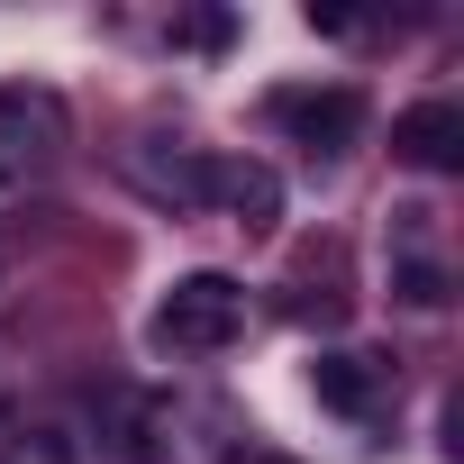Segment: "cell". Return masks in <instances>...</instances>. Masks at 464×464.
<instances>
[{
    "instance_id": "3",
    "label": "cell",
    "mask_w": 464,
    "mask_h": 464,
    "mask_svg": "<svg viewBox=\"0 0 464 464\" xmlns=\"http://www.w3.org/2000/svg\"><path fill=\"white\" fill-rule=\"evenodd\" d=\"M64 155V101L46 82H0V182H28Z\"/></svg>"
},
{
    "instance_id": "12",
    "label": "cell",
    "mask_w": 464,
    "mask_h": 464,
    "mask_svg": "<svg viewBox=\"0 0 464 464\" xmlns=\"http://www.w3.org/2000/svg\"><path fill=\"white\" fill-rule=\"evenodd\" d=\"M0 419H10V382H0Z\"/></svg>"
},
{
    "instance_id": "5",
    "label": "cell",
    "mask_w": 464,
    "mask_h": 464,
    "mask_svg": "<svg viewBox=\"0 0 464 464\" xmlns=\"http://www.w3.org/2000/svg\"><path fill=\"white\" fill-rule=\"evenodd\" d=\"M392 155L419 164V173H455V164H464V110H455V101H419V110H401Z\"/></svg>"
},
{
    "instance_id": "1",
    "label": "cell",
    "mask_w": 464,
    "mask_h": 464,
    "mask_svg": "<svg viewBox=\"0 0 464 464\" xmlns=\"http://www.w3.org/2000/svg\"><path fill=\"white\" fill-rule=\"evenodd\" d=\"M237 328H246V283H227V274H182L146 319L155 355H218V346H237Z\"/></svg>"
},
{
    "instance_id": "7",
    "label": "cell",
    "mask_w": 464,
    "mask_h": 464,
    "mask_svg": "<svg viewBox=\"0 0 464 464\" xmlns=\"http://www.w3.org/2000/svg\"><path fill=\"white\" fill-rule=\"evenodd\" d=\"M310 392H319V410H337V419H373V410H382V373H373V355H355V346H328V355L310 364Z\"/></svg>"
},
{
    "instance_id": "6",
    "label": "cell",
    "mask_w": 464,
    "mask_h": 464,
    "mask_svg": "<svg viewBox=\"0 0 464 464\" xmlns=\"http://www.w3.org/2000/svg\"><path fill=\"white\" fill-rule=\"evenodd\" d=\"M128 173H137V191L146 200H173V209H191V200H209V182H218V164L209 155H191V146H137L128 155Z\"/></svg>"
},
{
    "instance_id": "11",
    "label": "cell",
    "mask_w": 464,
    "mask_h": 464,
    "mask_svg": "<svg viewBox=\"0 0 464 464\" xmlns=\"http://www.w3.org/2000/svg\"><path fill=\"white\" fill-rule=\"evenodd\" d=\"M182 46H227V10H209V19H182Z\"/></svg>"
},
{
    "instance_id": "2",
    "label": "cell",
    "mask_w": 464,
    "mask_h": 464,
    "mask_svg": "<svg viewBox=\"0 0 464 464\" xmlns=\"http://www.w3.org/2000/svg\"><path fill=\"white\" fill-rule=\"evenodd\" d=\"M246 419L218 410V401H155L137 419V464H246Z\"/></svg>"
},
{
    "instance_id": "9",
    "label": "cell",
    "mask_w": 464,
    "mask_h": 464,
    "mask_svg": "<svg viewBox=\"0 0 464 464\" xmlns=\"http://www.w3.org/2000/svg\"><path fill=\"white\" fill-rule=\"evenodd\" d=\"M0 464H92V446H82V437H73L64 419H46V428H19Z\"/></svg>"
},
{
    "instance_id": "8",
    "label": "cell",
    "mask_w": 464,
    "mask_h": 464,
    "mask_svg": "<svg viewBox=\"0 0 464 464\" xmlns=\"http://www.w3.org/2000/svg\"><path fill=\"white\" fill-rule=\"evenodd\" d=\"M209 200H227L246 227H274V209H283V182H274V164H218Z\"/></svg>"
},
{
    "instance_id": "10",
    "label": "cell",
    "mask_w": 464,
    "mask_h": 464,
    "mask_svg": "<svg viewBox=\"0 0 464 464\" xmlns=\"http://www.w3.org/2000/svg\"><path fill=\"white\" fill-rule=\"evenodd\" d=\"M392 283H401V301H410V310H437V301H446V265H437V256H401V265H392Z\"/></svg>"
},
{
    "instance_id": "4",
    "label": "cell",
    "mask_w": 464,
    "mask_h": 464,
    "mask_svg": "<svg viewBox=\"0 0 464 464\" xmlns=\"http://www.w3.org/2000/svg\"><path fill=\"white\" fill-rule=\"evenodd\" d=\"M274 119L310 146V155H337V146H355V128H364V101L346 92V82H328V92H274Z\"/></svg>"
}]
</instances>
